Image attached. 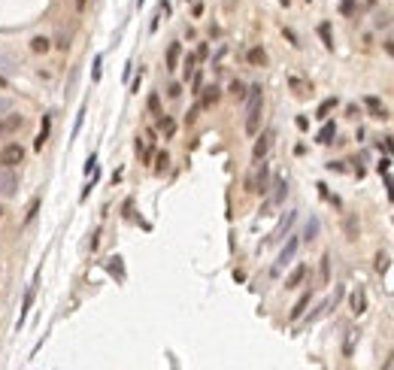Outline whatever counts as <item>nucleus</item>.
I'll return each instance as SVG.
<instances>
[{
  "instance_id": "obj_1",
  "label": "nucleus",
  "mask_w": 394,
  "mask_h": 370,
  "mask_svg": "<svg viewBox=\"0 0 394 370\" xmlns=\"http://www.w3.org/2000/svg\"><path fill=\"white\" fill-rule=\"evenodd\" d=\"M261 109H264V88L252 85L249 88V100H246V134L255 137L261 128Z\"/></svg>"
},
{
  "instance_id": "obj_2",
  "label": "nucleus",
  "mask_w": 394,
  "mask_h": 370,
  "mask_svg": "<svg viewBox=\"0 0 394 370\" xmlns=\"http://www.w3.org/2000/svg\"><path fill=\"white\" fill-rule=\"evenodd\" d=\"M21 125H24V118H21L18 112H6V115H0V140L15 137V134L21 131Z\"/></svg>"
},
{
  "instance_id": "obj_3",
  "label": "nucleus",
  "mask_w": 394,
  "mask_h": 370,
  "mask_svg": "<svg viewBox=\"0 0 394 370\" xmlns=\"http://www.w3.org/2000/svg\"><path fill=\"white\" fill-rule=\"evenodd\" d=\"M21 161H24V149L18 143H6L3 152H0V167H15Z\"/></svg>"
},
{
  "instance_id": "obj_4",
  "label": "nucleus",
  "mask_w": 394,
  "mask_h": 370,
  "mask_svg": "<svg viewBox=\"0 0 394 370\" xmlns=\"http://www.w3.org/2000/svg\"><path fill=\"white\" fill-rule=\"evenodd\" d=\"M267 182H270V170H267V164H258V173L246 182V188L255 191V194H264V191H267Z\"/></svg>"
},
{
  "instance_id": "obj_5",
  "label": "nucleus",
  "mask_w": 394,
  "mask_h": 370,
  "mask_svg": "<svg viewBox=\"0 0 394 370\" xmlns=\"http://www.w3.org/2000/svg\"><path fill=\"white\" fill-rule=\"evenodd\" d=\"M18 191V179H15V173H12V167H3L0 170V194L3 197H12Z\"/></svg>"
},
{
  "instance_id": "obj_6",
  "label": "nucleus",
  "mask_w": 394,
  "mask_h": 370,
  "mask_svg": "<svg viewBox=\"0 0 394 370\" xmlns=\"http://www.w3.org/2000/svg\"><path fill=\"white\" fill-rule=\"evenodd\" d=\"M294 222H297V213H294V210H288V213L282 216V222L276 225V231L270 234V243H279V240H282V237L291 231V225H294Z\"/></svg>"
},
{
  "instance_id": "obj_7",
  "label": "nucleus",
  "mask_w": 394,
  "mask_h": 370,
  "mask_svg": "<svg viewBox=\"0 0 394 370\" xmlns=\"http://www.w3.org/2000/svg\"><path fill=\"white\" fill-rule=\"evenodd\" d=\"M273 149V131H264L261 137H258V143H255V149H252V158L255 161H264V155Z\"/></svg>"
},
{
  "instance_id": "obj_8",
  "label": "nucleus",
  "mask_w": 394,
  "mask_h": 370,
  "mask_svg": "<svg viewBox=\"0 0 394 370\" xmlns=\"http://www.w3.org/2000/svg\"><path fill=\"white\" fill-rule=\"evenodd\" d=\"M297 246H300V237H291V240H288V243L282 246V252H279V261H276V270H279V267H285V264H288V261L294 258Z\"/></svg>"
},
{
  "instance_id": "obj_9",
  "label": "nucleus",
  "mask_w": 394,
  "mask_h": 370,
  "mask_svg": "<svg viewBox=\"0 0 394 370\" xmlns=\"http://www.w3.org/2000/svg\"><path fill=\"white\" fill-rule=\"evenodd\" d=\"M307 276H310V267H307V264H297V267L291 270V276L285 279V289H297V285H300Z\"/></svg>"
},
{
  "instance_id": "obj_10",
  "label": "nucleus",
  "mask_w": 394,
  "mask_h": 370,
  "mask_svg": "<svg viewBox=\"0 0 394 370\" xmlns=\"http://www.w3.org/2000/svg\"><path fill=\"white\" fill-rule=\"evenodd\" d=\"M364 103H367V109L373 112V118H388V115H385V106H382V100H379V97H373V94H370V97H364Z\"/></svg>"
},
{
  "instance_id": "obj_11",
  "label": "nucleus",
  "mask_w": 394,
  "mask_h": 370,
  "mask_svg": "<svg viewBox=\"0 0 394 370\" xmlns=\"http://www.w3.org/2000/svg\"><path fill=\"white\" fill-rule=\"evenodd\" d=\"M179 52H182V46H179V43H170V49H167V70H176Z\"/></svg>"
},
{
  "instance_id": "obj_12",
  "label": "nucleus",
  "mask_w": 394,
  "mask_h": 370,
  "mask_svg": "<svg viewBox=\"0 0 394 370\" xmlns=\"http://www.w3.org/2000/svg\"><path fill=\"white\" fill-rule=\"evenodd\" d=\"M310 301H313V295H310V292H307V295H303V298H300V301H297V304H294V310H291V322H297V319H300V316H303V310H307V307H310Z\"/></svg>"
},
{
  "instance_id": "obj_13",
  "label": "nucleus",
  "mask_w": 394,
  "mask_h": 370,
  "mask_svg": "<svg viewBox=\"0 0 394 370\" xmlns=\"http://www.w3.org/2000/svg\"><path fill=\"white\" fill-rule=\"evenodd\" d=\"M246 58H249V64H258V67H264V64H267V52H264L261 46H258V49H249V55H246Z\"/></svg>"
},
{
  "instance_id": "obj_14",
  "label": "nucleus",
  "mask_w": 394,
  "mask_h": 370,
  "mask_svg": "<svg viewBox=\"0 0 394 370\" xmlns=\"http://www.w3.org/2000/svg\"><path fill=\"white\" fill-rule=\"evenodd\" d=\"M158 128H161L164 137H173V134H176V121H173L170 115H161V118H158Z\"/></svg>"
},
{
  "instance_id": "obj_15",
  "label": "nucleus",
  "mask_w": 394,
  "mask_h": 370,
  "mask_svg": "<svg viewBox=\"0 0 394 370\" xmlns=\"http://www.w3.org/2000/svg\"><path fill=\"white\" fill-rule=\"evenodd\" d=\"M273 188H276V191H273L270 203H273V207H279V203L285 200V188H288V185H285V179H276V185H273Z\"/></svg>"
},
{
  "instance_id": "obj_16",
  "label": "nucleus",
  "mask_w": 394,
  "mask_h": 370,
  "mask_svg": "<svg viewBox=\"0 0 394 370\" xmlns=\"http://www.w3.org/2000/svg\"><path fill=\"white\" fill-rule=\"evenodd\" d=\"M334 134H337V125H334V121H328V125L319 131V143H331V140H334Z\"/></svg>"
},
{
  "instance_id": "obj_17",
  "label": "nucleus",
  "mask_w": 394,
  "mask_h": 370,
  "mask_svg": "<svg viewBox=\"0 0 394 370\" xmlns=\"http://www.w3.org/2000/svg\"><path fill=\"white\" fill-rule=\"evenodd\" d=\"M364 310H367V298H364L361 292H355V295H352V313H358V316H361Z\"/></svg>"
},
{
  "instance_id": "obj_18",
  "label": "nucleus",
  "mask_w": 394,
  "mask_h": 370,
  "mask_svg": "<svg viewBox=\"0 0 394 370\" xmlns=\"http://www.w3.org/2000/svg\"><path fill=\"white\" fill-rule=\"evenodd\" d=\"M30 49H33L36 55H46V52H49V39H46V36H33V39H30Z\"/></svg>"
},
{
  "instance_id": "obj_19",
  "label": "nucleus",
  "mask_w": 394,
  "mask_h": 370,
  "mask_svg": "<svg viewBox=\"0 0 394 370\" xmlns=\"http://www.w3.org/2000/svg\"><path fill=\"white\" fill-rule=\"evenodd\" d=\"M316 234H319V222H316V219H310V222H307V228H303V237H300V240H316Z\"/></svg>"
},
{
  "instance_id": "obj_20",
  "label": "nucleus",
  "mask_w": 394,
  "mask_h": 370,
  "mask_svg": "<svg viewBox=\"0 0 394 370\" xmlns=\"http://www.w3.org/2000/svg\"><path fill=\"white\" fill-rule=\"evenodd\" d=\"M319 36L325 39L328 49H334V36H331V24H319Z\"/></svg>"
},
{
  "instance_id": "obj_21",
  "label": "nucleus",
  "mask_w": 394,
  "mask_h": 370,
  "mask_svg": "<svg viewBox=\"0 0 394 370\" xmlns=\"http://www.w3.org/2000/svg\"><path fill=\"white\" fill-rule=\"evenodd\" d=\"M231 94H234L237 100H243V97H246V85H243L240 79H234V82H231Z\"/></svg>"
},
{
  "instance_id": "obj_22",
  "label": "nucleus",
  "mask_w": 394,
  "mask_h": 370,
  "mask_svg": "<svg viewBox=\"0 0 394 370\" xmlns=\"http://www.w3.org/2000/svg\"><path fill=\"white\" fill-rule=\"evenodd\" d=\"M218 100V88H206V94H203V100H200V106H212Z\"/></svg>"
},
{
  "instance_id": "obj_23",
  "label": "nucleus",
  "mask_w": 394,
  "mask_h": 370,
  "mask_svg": "<svg viewBox=\"0 0 394 370\" xmlns=\"http://www.w3.org/2000/svg\"><path fill=\"white\" fill-rule=\"evenodd\" d=\"M46 137H49V115L42 118V131H39V137L33 140V146H36V149H42V143H46Z\"/></svg>"
},
{
  "instance_id": "obj_24",
  "label": "nucleus",
  "mask_w": 394,
  "mask_h": 370,
  "mask_svg": "<svg viewBox=\"0 0 394 370\" xmlns=\"http://www.w3.org/2000/svg\"><path fill=\"white\" fill-rule=\"evenodd\" d=\"M109 270L115 279H124V270H121V258H109Z\"/></svg>"
},
{
  "instance_id": "obj_25",
  "label": "nucleus",
  "mask_w": 394,
  "mask_h": 370,
  "mask_svg": "<svg viewBox=\"0 0 394 370\" xmlns=\"http://www.w3.org/2000/svg\"><path fill=\"white\" fill-rule=\"evenodd\" d=\"M30 301H33V289H27V295H24V307H21V319H18V325H24L27 310H30Z\"/></svg>"
},
{
  "instance_id": "obj_26",
  "label": "nucleus",
  "mask_w": 394,
  "mask_h": 370,
  "mask_svg": "<svg viewBox=\"0 0 394 370\" xmlns=\"http://www.w3.org/2000/svg\"><path fill=\"white\" fill-rule=\"evenodd\" d=\"M337 106V97H331V100H325L322 106H319V118H328V112Z\"/></svg>"
},
{
  "instance_id": "obj_27",
  "label": "nucleus",
  "mask_w": 394,
  "mask_h": 370,
  "mask_svg": "<svg viewBox=\"0 0 394 370\" xmlns=\"http://www.w3.org/2000/svg\"><path fill=\"white\" fill-rule=\"evenodd\" d=\"M328 279H331V258L325 255V258H322V282L328 285Z\"/></svg>"
},
{
  "instance_id": "obj_28",
  "label": "nucleus",
  "mask_w": 394,
  "mask_h": 370,
  "mask_svg": "<svg viewBox=\"0 0 394 370\" xmlns=\"http://www.w3.org/2000/svg\"><path fill=\"white\" fill-rule=\"evenodd\" d=\"M376 270H379V273H385V270H388V255H382V252L376 255Z\"/></svg>"
},
{
  "instance_id": "obj_29",
  "label": "nucleus",
  "mask_w": 394,
  "mask_h": 370,
  "mask_svg": "<svg viewBox=\"0 0 394 370\" xmlns=\"http://www.w3.org/2000/svg\"><path fill=\"white\" fill-rule=\"evenodd\" d=\"M194 64H197V58H194V55H188V61H185V79H191V73H194Z\"/></svg>"
},
{
  "instance_id": "obj_30",
  "label": "nucleus",
  "mask_w": 394,
  "mask_h": 370,
  "mask_svg": "<svg viewBox=\"0 0 394 370\" xmlns=\"http://www.w3.org/2000/svg\"><path fill=\"white\" fill-rule=\"evenodd\" d=\"M149 109H152L155 115H161V100H158V94H152V97H149Z\"/></svg>"
},
{
  "instance_id": "obj_31",
  "label": "nucleus",
  "mask_w": 394,
  "mask_h": 370,
  "mask_svg": "<svg viewBox=\"0 0 394 370\" xmlns=\"http://www.w3.org/2000/svg\"><path fill=\"white\" fill-rule=\"evenodd\" d=\"M340 12H343V15H352V12H355V0H343V3H340Z\"/></svg>"
},
{
  "instance_id": "obj_32",
  "label": "nucleus",
  "mask_w": 394,
  "mask_h": 370,
  "mask_svg": "<svg viewBox=\"0 0 394 370\" xmlns=\"http://www.w3.org/2000/svg\"><path fill=\"white\" fill-rule=\"evenodd\" d=\"M100 64H103V61H100V58H94V67H91V79H94V82L100 79Z\"/></svg>"
},
{
  "instance_id": "obj_33",
  "label": "nucleus",
  "mask_w": 394,
  "mask_h": 370,
  "mask_svg": "<svg viewBox=\"0 0 394 370\" xmlns=\"http://www.w3.org/2000/svg\"><path fill=\"white\" fill-rule=\"evenodd\" d=\"M167 164H170V158H167V152H158V164H155V167H158V170H164Z\"/></svg>"
},
{
  "instance_id": "obj_34",
  "label": "nucleus",
  "mask_w": 394,
  "mask_h": 370,
  "mask_svg": "<svg viewBox=\"0 0 394 370\" xmlns=\"http://www.w3.org/2000/svg\"><path fill=\"white\" fill-rule=\"evenodd\" d=\"M6 112H12V103H9V100H3V97H0V115H6Z\"/></svg>"
},
{
  "instance_id": "obj_35",
  "label": "nucleus",
  "mask_w": 394,
  "mask_h": 370,
  "mask_svg": "<svg viewBox=\"0 0 394 370\" xmlns=\"http://www.w3.org/2000/svg\"><path fill=\"white\" fill-rule=\"evenodd\" d=\"M94 164H97V158L91 155V158H88V164H85V173H94Z\"/></svg>"
},
{
  "instance_id": "obj_36",
  "label": "nucleus",
  "mask_w": 394,
  "mask_h": 370,
  "mask_svg": "<svg viewBox=\"0 0 394 370\" xmlns=\"http://www.w3.org/2000/svg\"><path fill=\"white\" fill-rule=\"evenodd\" d=\"M182 94V85H170V97H179Z\"/></svg>"
},
{
  "instance_id": "obj_37",
  "label": "nucleus",
  "mask_w": 394,
  "mask_h": 370,
  "mask_svg": "<svg viewBox=\"0 0 394 370\" xmlns=\"http://www.w3.org/2000/svg\"><path fill=\"white\" fill-rule=\"evenodd\" d=\"M385 52H388V55H394V43H385Z\"/></svg>"
},
{
  "instance_id": "obj_38",
  "label": "nucleus",
  "mask_w": 394,
  "mask_h": 370,
  "mask_svg": "<svg viewBox=\"0 0 394 370\" xmlns=\"http://www.w3.org/2000/svg\"><path fill=\"white\" fill-rule=\"evenodd\" d=\"M85 3H88V0H76V9H85Z\"/></svg>"
},
{
  "instance_id": "obj_39",
  "label": "nucleus",
  "mask_w": 394,
  "mask_h": 370,
  "mask_svg": "<svg viewBox=\"0 0 394 370\" xmlns=\"http://www.w3.org/2000/svg\"><path fill=\"white\" fill-rule=\"evenodd\" d=\"M0 88H6V79H3V76H0Z\"/></svg>"
},
{
  "instance_id": "obj_40",
  "label": "nucleus",
  "mask_w": 394,
  "mask_h": 370,
  "mask_svg": "<svg viewBox=\"0 0 394 370\" xmlns=\"http://www.w3.org/2000/svg\"><path fill=\"white\" fill-rule=\"evenodd\" d=\"M0 216H3V207H0Z\"/></svg>"
}]
</instances>
